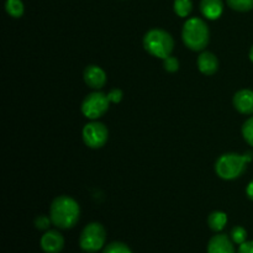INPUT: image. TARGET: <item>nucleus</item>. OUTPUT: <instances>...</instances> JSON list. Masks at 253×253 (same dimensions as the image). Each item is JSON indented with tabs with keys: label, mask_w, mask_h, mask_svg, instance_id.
Returning <instances> with one entry per match:
<instances>
[{
	"label": "nucleus",
	"mask_w": 253,
	"mask_h": 253,
	"mask_svg": "<svg viewBox=\"0 0 253 253\" xmlns=\"http://www.w3.org/2000/svg\"><path fill=\"white\" fill-rule=\"evenodd\" d=\"M49 217L52 224L59 230L73 229L81 217V208L73 198L59 195L54 198L49 207Z\"/></svg>",
	"instance_id": "f257e3e1"
},
{
	"label": "nucleus",
	"mask_w": 253,
	"mask_h": 253,
	"mask_svg": "<svg viewBox=\"0 0 253 253\" xmlns=\"http://www.w3.org/2000/svg\"><path fill=\"white\" fill-rule=\"evenodd\" d=\"M253 161V152L247 151L244 155L224 153L215 162V173L224 180H234L241 177L247 165Z\"/></svg>",
	"instance_id": "f03ea898"
},
{
	"label": "nucleus",
	"mask_w": 253,
	"mask_h": 253,
	"mask_svg": "<svg viewBox=\"0 0 253 253\" xmlns=\"http://www.w3.org/2000/svg\"><path fill=\"white\" fill-rule=\"evenodd\" d=\"M182 39L185 46L192 51H203L209 44L210 31L207 22L200 17L188 19L183 25Z\"/></svg>",
	"instance_id": "7ed1b4c3"
},
{
	"label": "nucleus",
	"mask_w": 253,
	"mask_h": 253,
	"mask_svg": "<svg viewBox=\"0 0 253 253\" xmlns=\"http://www.w3.org/2000/svg\"><path fill=\"white\" fill-rule=\"evenodd\" d=\"M143 47L153 57L165 59L170 56L174 49V40L172 35L162 29H152L143 36Z\"/></svg>",
	"instance_id": "20e7f679"
},
{
	"label": "nucleus",
	"mask_w": 253,
	"mask_h": 253,
	"mask_svg": "<svg viewBox=\"0 0 253 253\" xmlns=\"http://www.w3.org/2000/svg\"><path fill=\"white\" fill-rule=\"evenodd\" d=\"M106 241V231L99 222L86 225L79 236V246L86 253H96L104 247Z\"/></svg>",
	"instance_id": "39448f33"
},
{
	"label": "nucleus",
	"mask_w": 253,
	"mask_h": 253,
	"mask_svg": "<svg viewBox=\"0 0 253 253\" xmlns=\"http://www.w3.org/2000/svg\"><path fill=\"white\" fill-rule=\"evenodd\" d=\"M109 104L110 100L108 98V94H104L103 91H93L88 94L84 98L82 103V113L89 120H96L101 118L106 111L109 110Z\"/></svg>",
	"instance_id": "423d86ee"
},
{
	"label": "nucleus",
	"mask_w": 253,
	"mask_h": 253,
	"mask_svg": "<svg viewBox=\"0 0 253 253\" xmlns=\"http://www.w3.org/2000/svg\"><path fill=\"white\" fill-rule=\"evenodd\" d=\"M83 141L89 148L98 150L105 146L109 138L108 127L103 123L99 121H93V123L86 124L82 131Z\"/></svg>",
	"instance_id": "0eeeda50"
},
{
	"label": "nucleus",
	"mask_w": 253,
	"mask_h": 253,
	"mask_svg": "<svg viewBox=\"0 0 253 253\" xmlns=\"http://www.w3.org/2000/svg\"><path fill=\"white\" fill-rule=\"evenodd\" d=\"M40 246L44 253H59L64 247V237L57 230H47L40 240Z\"/></svg>",
	"instance_id": "6e6552de"
},
{
	"label": "nucleus",
	"mask_w": 253,
	"mask_h": 253,
	"mask_svg": "<svg viewBox=\"0 0 253 253\" xmlns=\"http://www.w3.org/2000/svg\"><path fill=\"white\" fill-rule=\"evenodd\" d=\"M84 82L89 88L94 89V90H99V89L104 88L106 84V73L104 72L103 68L99 66L91 64L84 69L83 73Z\"/></svg>",
	"instance_id": "1a4fd4ad"
},
{
	"label": "nucleus",
	"mask_w": 253,
	"mask_h": 253,
	"mask_svg": "<svg viewBox=\"0 0 253 253\" xmlns=\"http://www.w3.org/2000/svg\"><path fill=\"white\" fill-rule=\"evenodd\" d=\"M235 109L244 115H253V90L241 89L234 95Z\"/></svg>",
	"instance_id": "9d476101"
},
{
	"label": "nucleus",
	"mask_w": 253,
	"mask_h": 253,
	"mask_svg": "<svg viewBox=\"0 0 253 253\" xmlns=\"http://www.w3.org/2000/svg\"><path fill=\"white\" fill-rule=\"evenodd\" d=\"M208 253H236L234 241L225 234H217L210 239Z\"/></svg>",
	"instance_id": "9b49d317"
},
{
	"label": "nucleus",
	"mask_w": 253,
	"mask_h": 253,
	"mask_svg": "<svg viewBox=\"0 0 253 253\" xmlns=\"http://www.w3.org/2000/svg\"><path fill=\"white\" fill-rule=\"evenodd\" d=\"M198 69L205 76H212L219 69V59L212 52L205 51L199 54L197 61Z\"/></svg>",
	"instance_id": "f8f14e48"
},
{
	"label": "nucleus",
	"mask_w": 253,
	"mask_h": 253,
	"mask_svg": "<svg viewBox=\"0 0 253 253\" xmlns=\"http://www.w3.org/2000/svg\"><path fill=\"white\" fill-rule=\"evenodd\" d=\"M200 11L208 20H217L224 11V2L222 0H202Z\"/></svg>",
	"instance_id": "ddd939ff"
},
{
	"label": "nucleus",
	"mask_w": 253,
	"mask_h": 253,
	"mask_svg": "<svg viewBox=\"0 0 253 253\" xmlns=\"http://www.w3.org/2000/svg\"><path fill=\"white\" fill-rule=\"evenodd\" d=\"M227 224V215L224 211H212L208 217V226L214 232H220Z\"/></svg>",
	"instance_id": "4468645a"
},
{
	"label": "nucleus",
	"mask_w": 253,
	"mask_h": 253,
	"mask_svg": "<svg viewBox=\"0 0 253 253\" xmlns=\"http://www.w3.org/2000/svg\"><path fill=\"white\" fill-rule=\"evenodd\" d=\"M5 10H6L7 15H10L14 19H19L24 15V2L21 0H6L5 1Z\"/></svg>",
	"instance_id": "2eb2a0df"
},
{
	"label": "nucleus",
	"mask_w": 253,
	"mask_h": 253,
	"mask_svg": "<svg viewBox=\"0 0 253 253\" xmlns=\"http://www.w3.org/2000/svg\"><path fill=\"white\" fill-rule=\"evenodd\" d=\"M173 9L179 17H187L193 11V2L192 0H174Z\"/></svg>",
	"instance_id": "dca6fc26"
},
{
	"label": "nucleus",
	"mask_w": 253,
	"mask_h": 253,
	"mask_svg": "<svg viewBox=\"0 0 253 253\" xmlns=\"http://www.w3.org/2000/svg\"><path fill=\"white\" fill-rule=\"evenodd\" d=\"M232 10L239 12H247L253 9V0H226Z\"/></svg>",
	"instance_id": "f3484780"
},
{
	"label": "nucleus",
	"mask_w": 253,
	"mask_h": 253,
	"mask_svg": "<svg viewBox=\"0 0 253 253\" xmlns=\"http://www.w3.org/2000/svg\"><path fill=\"white\" fill-rule=\"evenodd\" d=\"M230 237L234 241V244L242 245L244 242L247 241V231L245 227L242 226H235L230 232Z\"/></svg>",
	"instance_id": "a211bd4d"
},
{
	"label": "nucleus",
	"mask_w": 253,
	"mask_h": 253,
	"mask_svg": "<svg viewBox=\"0 0 253 253\" xmlns=\"http://www.w3.org/2000/svg\"><path fill=\"white\" fill-rule=\"evenodd\" d=\"M103 253H132L130 247L125 245L124 242H111L105 249L103 250Z\"/></svg>",
	"instance_id": "6ab92c4d"
},
{
	"label": "nucleus",
	"mask_w": 253,
	"mask_h": 253,
	"mask_svg": "<svg viewBox=\"0 0 253 253\" xmlns=\"http://www.w3.org/2000/svg\"><path fill=\"white\" fill-rule=\"evenodd\" d=\"M242 136L245 141L253 147V116L247 119L242 125Z\"/></svg>",
	"instance_id": "aec40b11"
},
{
	"label": "nucleus",
	"mask_w": 253,
	"mask_h": 253,
	"mask_svg": "<svg viewBox=\"0 0 253 253\" xmlns=\"http://www.w3.org/2000/svg\"><path fill=\"white\" fill-rule=\"evenodd\" d=\"M163 67H165V71L168 72V73H175L179 69V61L170 54L167 58L163 59Z\"/></svg>",
	"instance_id": "412c9836"
},
{
	"label": "nucleus",
	"mask_w": 253,
	"mask_h": 253,
	"mask_svg": "<svg viewBox=\"0 0 253 253\" xmlns=\"http://www.w3.org/2000/svg\"><path fill=\"white\" fill-rule=\"evenodd\" d=\"M52 224L51 217L47 216V215H39V216L35 219V227L40 231H47L49 229Z\"/></svg>",
	"instance_id": "4be33fe9"
},
{
	"label": "nucleus",
	"mask_w": 253,
	"mask_h": 253,
	"mask_svg": "<svg viewBox=\"0 0 253 253\" xmlns=\"http://www.w3.org/2000/svg\"><path fill=\"white\" fill-rule=\"evenodd\" d=\"M108 98H109V100H110V103H115V104L120 103V101L123 100V98H124L123 90H121V89H119V88L111 89V90L109 91V94H108Z\"/></svg>",
	"instance_id": "5701e85b"
},
{
	"label": "nucleus",
	"mask_w": 253,
	"mask_h": 253,
	"mask_svg": "<svg viewBox=\"0 0 253 253\" xmlns=\"http://www.w3.org/2000/svg\"><path fill=\"white\" fill-rule=\"evenodd\" d=\"M237 253H253V241H246L240 245Z\"/></svg>",
	"instance_id": "b1692460"
},
{
	"label": "nucleus",
	"mask_w": 253,
	"mask_h": 253,
	"mask_svg": "<svg viewBox=\"0 0 253 253\" xmlns=\"http://www.w3.org/2000/svg\"><path fill=\"white\" fill-rule=\"evenodd\" d=\"M246 195L250 200H252L253 202V180H251V182L249 183V185H247Z\"/></svg>",
	"instance_id": "393cba45"
},
{
	"label": "nucleus",
	"mask_w": 253,
	"mask_h": 253,
	"mask_svg": "<svg viewBox=\"0 0 253 253\" xmlns=\"http://www.w3.org/2000/svg\"><path fill=\"white\" fill-rule=\"evenodd\" d=\"M249 57H250V59H251V62L253 63V44H252L251 49H250V54H249Z\"/></svg>",
	"instance_id": "a878e982"
}]
</instances>
